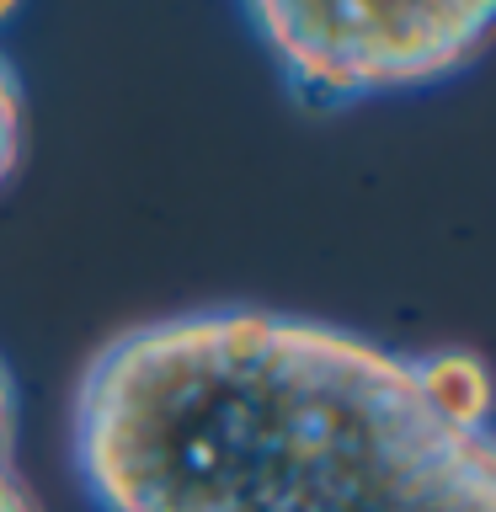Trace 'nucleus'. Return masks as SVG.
<instances>
[{
  "label": "nucleus",
  "instance_id": "f257e3e1",
  "mask_svg": "<svg viewBox=\"0 0 496 512\" xmlns=\"http://www.w3.org/2000/svg\"><path fill=\"white\" fill-rule=\"evenodd\" d=\"M96 512H496L491 374L288 310L155 315L70 390Z\"/></svg>",
  "mask_w": 496,
  "mask_h": 512
},
{
  "label": "nucleus",
  "instance_id": "7ed1b4c3",
  "mask_svg": "<svg viewBox=\"0 0 496 512\" xmlns=\"http://www.w3.org/2000/svg\"><path fill=\"white\" fill-rule=\"evenodd\" d=\"M0 512H43L38 491L27 486L22 464H16V379L0 358Z\"/></svg>",
  "mask_w": 496,
  "mask_h": 512
},
{
  "label": "nucleus",
  "instance_id": "20e7f679",
  "mask_svg": "<svg viewBox=\"0 0 496 512\" xmlns=\"http://www.w3.org/2000/svg\"><path fill=\"white\" fill-rule=\"evenodd\" d=\"M22 150H27V91L16 64L0 54V187L22 166Z\"/></svg>",
  "mask_w": 496,
  "mask_h": 512
},
{
  "label": "nucleus",
  "instance_id": "f03ea898",
  "mask_svg": "<svg viewBox=\"0 0 496 512\" xmlns=\"http://www.w3.org/2000/svg\"><path fill=\"white\" fill-rule=\"evenodd\" d=\"M491 0H390V6H320V0H262L246 27L283 86L304 107H352L368 96L427 91L480 59L491 38Z\"/></svg>",
  "mask_w": 496,
  "mask_h": 512
}]
</instances>
